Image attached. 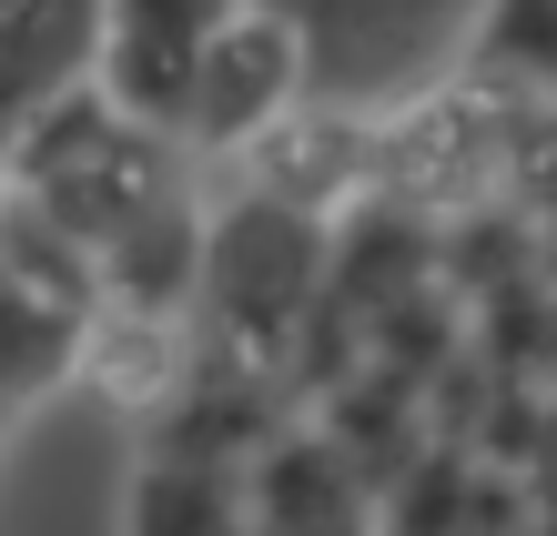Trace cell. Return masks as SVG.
Here are the masks:
<instances>
[{
	"label": "cell",
	"mask_w": 557,
	"mask_h": 536,
	"mask_svg": "<svg viewBox=\"0 0 557 536\" xmlns=\"http://www.w3.org/2000/svg\"><path fill=\"white\" fill-rule=\"evenodd\" d=\"M305 82V21H284V11H223L213 21V41H203V82H193V142L203 152H234L253 142L274 112H284V91Z\"/></svg>",
	"instance_id": "obj_2"
},
{
	"label": "cell",
	"mask_w": 557,
	"mask_h": 536,
	"mask_svg": "<svg viewBox=\"0 0 557 536\" xmlns=\"http://www.w3.org/2000/svg\"><path fill=\"white\" fill-rule=\"evenodd\" d=\"M203 274L223 284V314H234V324L274 334L294 314V294L314 284V223L284 213V203H253V213H234L203 244Z\"/></svg>",
	"instance_id": "obj_3"
},
{
	"label": "cell",
	"mask_w": 557,
	"mask_h": 536,
	"mask_svg": "<svg viewBox=\"0 0 557 536\" xmlns=\"http://www.w3.org/2000/svg\"><path fill=\"white\" fill-rule=\"evenodd\" d=\"M213 21H223V11H112L102 41H91V91H102L143 142L183 132V122H193V82H203Z\"/></svg>",
	"instance_id": "obj_1"
}]
</instances>
